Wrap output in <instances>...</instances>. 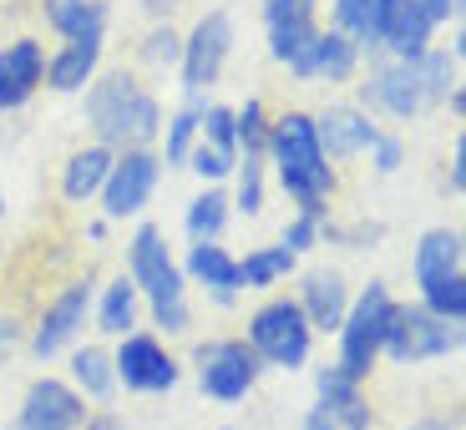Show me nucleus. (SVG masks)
<instances>
[{
  "mask_svg": "<svg viewBox=\"0 0 466 430\" xmlns=\"http://www.w3.org/2000/svg\"><path fill=\"white\" fill-rule=\"evenodd\" d=\"M375 167H380V173H396L400 167V157H406V147H400V137H375Z\"/></svg>",
  "mask_w": 466,
  "mask_h": 430,
  "instance_id": "obj_38",
  "label": "nucleus"
},
{
  "mask_svg": "<svg viewBox=\"0 0 466 430\" xmlns=\"http://www.w3.org/2000/svg\"><path fill=\"white\" fill-rule=\"evenodd\" d=\"M142 56H147L152 66H173V61L183 56V35H177L173 25H157V31L142 41Z\"/></svg>",
  "mask_w": 466,
  "mask_h": 430,
  "instance_id": "obj_35",
  "label": "nucleus"
},
{
  "mask_svg": "<svg viewBox=\"0 0 466 430\" xmlns=\"http://www.w3.org/2000/svg\"><path fill=\"white\" fill-rule=\"evenodd\" d=\"M456 345H461V329L456 325L426 315L420 304H396L380 355H390L396 365H420V360H436V355H446V349H456Z\"/></svg>",
  "mask_w": 466,
  "mask_h": 430,
  "instance_id": "obj_7",
  "label": "nucleus"
},
{
  "mask_svg": "<svg viewBox=\"0 0 466 430\" xmlns=\"http://www.w3.org/2000/svg\"><path fill=\"white\" fill-rule=\"evenodd\" d=\"M264 25H268V51H274V61H284L294 76H309V56H315V41H319L309 0H268Z\"/></svg>",
  "mask_w": 466,
  "mask_h": 430,
  "instance_id": "obj_9",
  "label": "nucleus"
},
{
  "mask_svg": "<svg viewBox=\"0 0 466 430\" xmlns=\"http://www.w3.org/2000/svg\"><path fill=\"white\" fill-rule=\"evenodd\" d=\"M304 430H370V405L355 395H319V405L304 415Z\"/></svg>",
  "mask_w": 466,
  "mask_h": 430,
  "instance_id": "obj_24",
  "label": "nucleus"
},
{
  "mask_svg": "<svg viewBox=\"0 0 466 430\" xmlns=\"http://www.w3.org/2000/svg\"><path fill=\"white\" fill-rule=\"evenodd\" d=\"M71 375H76V385H82L92 400H106V395H112V385H116L112 355H106V349H96V345H86V349H76V355H71Z\"/></svg>",
  "mask_w": 466,
  "mask_h": 430,
  "instance_id": "obj_27",
  "label": "nucleus"
},
{
  "mask_svg": "<svg viewBox=\"0 0 466 430\" xmlns=\"http://www.w3.org/2000/svg\"><path fill=\"white\" fill-rule=\"evenodd\" d=\"M431 31L436 25L420 15L416 0H375V31L370 46L390 51L396 61H416L431 51Z\"/></svg>",
  "mask_w": 466,
  "mask_h": 430,
  "instance_id": "obj_11",
  "label": "nucleus"
},
{
  "mask_svg": "<svg viewBox=\"0 0 466 430\" xmlns=\"http://www.w3.org/2000/svg\"><path fill=\"white\" fill-rule=\"evenodd\" d=\"M96 325H102V335H127V329L137 325V289H132V279H112L102 289Z\"/></svg>",
  "mask_w": 466,
  "mask_h": 430,
  "instance_id": "obj_26",
  "label": "nucleus"
},
{
  "mask_svg": "<svg viewBox=\"0 0 466 430\" xmlns=\"http://www.w3.org/2000/svg\"><path fill=\"white\" fill-rule=\"evenodd\" d=\"M223 223H228V198H223L218 187H208L203 198L187 203V233H193V244H218Z\"/></svg>",
  "mask_w": 466,
  "mask_h": 430,
  "instance_id": "obj_29",
  "label": "nucleus"
},
{
  "mask_svg": "<svg viewBox=\"0 0 466 430\" xmlns=\"http://www.w3.org/2000/svg\"><path fill=\"white\" fill-rule=\"evenodd\" d=\"M198 147L218 152V157H228V163H238V137H233V112L228 106H208V112L198 116Z\"/></svg>",
  "mask_w": 466,
  "mask_h": 430,
  "instance_id": "obj_30",
  "label": "nucleus"
},
{
  "mask_svg": "<svg viewBox=\"0 0 466 430\" xmlns=\"http://www.w3.org/2000/svg\"><path fill=\"white\" fill-rule=\"evenodd\" d=\"M96 61H102V41H66L46 61V86L51 92H82V86H92Z\"/></svg>",
  "mask_w": 466,
  "mask_h": 430,
  "instance_id": "obj_21",
  "label": "nucleus"
},
{
  "mask_svg": "<svg viewBox=\"0 0 466 430\" xmlns=\"http://www.w3.org/2000/svg\"><path fill=\"white\" fill-rule=\"evenodd\" d=\"M116 385H127L137 395H157V390H173L177 385V365L152 335H122V349H116Z\"/></svg>",
  "mask_w": 466,
  "mask_h": 430,
  "instance_id": "obj_12",
  "label": "nucleus"
},
{
  "mask_svg": "<svg viewBox=\"0 0 466 430\" xmlns=\"http://www.w3.org/2000/svg\"><path fill=\"white\" fill-rule=\"evenodd\" d=\"M410 430H451V425H446V420H416Z\"/></svg>",
  "mask_w": 466,
  "mask_h": 430,
  "instance_id": "obj_42",
  "label": "nucleus"
},
{
  "mask_svg": "<svg viewBox=\"0 0 466 430\" xmlns=\"http://www.w3.org/2000/svg\"><path fill=\"white\" fill-rule=\"evenodd\" d=\"M264 152L274 157L284 193H289V198L299 203V213H309V218H325V198L335 193V173H329V157L319 152L315 116L284 112L279 122L268 127Z\"/></svg>",
  "mask_w": 466,
  "mask_h": 430,
  "instance_id": "obj_1",
  "label": "nucleus"
},
{
  "mask_svg": "<svg viewBox=\"0 0 466 430\" xmlns=\"http://www.w3.org/2000/svg\"><path fill=\"white\" fill-rule=\"evenodd\" d=\"M335 31L355 46H370L375 31V0H335Z\"/></svg>",
  "mask_w": 466,
  "mask_h": 430,
  "instance_id": "obj_31",
  "label": "nucleus"
},
{
  "mask_svg": "<svg viewBox=\"0 0 466 430\" xmlns=\"http://www.w3.org/2000/svg\"><path fill=\"white\" fill-rule=\"evenodd\" d=\"M142 11H147V15H167V11H173V0H142Z\"/></svg>",
  "mask_w": 466,
  "mask_h": 430,
  "instance_id": "obj_41",
  "label": "nucleus"
},
{
  "mask_svg": "<svg viewBox=\"0 0 466 430\" xmlns=\"http://www.w3.org/2000/svg\"><path fill=\"white\" fill-rule=\"evenodd\" d=\"M228 51H233V21L223 11H208L198 25H193V35L183 41V56H177V61H183L187 92H203V86L218 82Z\"/></svg>",
  "mask_w": 466,
  "mask_h": 430,
  "instance_id": "obj_13",
  "label": "nucleus"
},
{
  "mask_svg": "<svg viewBox=\"0 0 466 430\" xmlns=\"http://www.w3.org/2000/svg\"><path fill=\"white\" fill-rule=\"evenodd\" d=\"M315 238H319V218H309V213H299V218H294L289 228H284V248H289L294 258H299L304 248L315 244Z\"/></svg>",
  "mask_w": 466,
  "mask_h": 430,
  "instance_id": "obj_36",
  "label": "nucleus"
},
{
  "mask_svg": "<svg viewBox=\"0 0 466 430\" xmlns=\"http://www.w3.org/2000/svg\"><path fill=\"white\" fill-rule=\"evenodd\" d=\"M157 173H163V163H157L147 147L112 157V173H106V183H102V208H106V218H132V213L147 208L152 187H157Z\"/></svg>",
  "mask_w": 466,
  "mask_h": 430,
  "instance_id": "obj_10",
  "label": "nucleus"
},
{
  "mask_svg": "<svg viewBox=\"0 0 466 430\" xmlns=\"http://www.w3.org/2000/svg\"><path fill=\"white\" fill-rule=\"evenodd\" d=\"M86 420L82 395L61 380H35L21 405V430H76Z\"/></svg>",
  "mask_w": 466,
  "mask_h": 430,
  "instance_id": "obj_16",
  "label": "nucleus"
},
{
  "mask_svg": "<svg viewBox=\"0 0 466 430\" xmlns=\"http://www.w3.org/2000/svg\"><path fill=\"white\" fill-rule=\"evenodd\" d=\"M416 289L420 309L446 325L466 319V279H461V233L431 228L416 244Z\"/></svg>",
  "mask_w": 466,
  "mask_h": 430,
  "instance_id": "obj_4",
  "label": "nucleus"
},
{
  "mask_svg": "<svg viewBox=\"0 0 466 430\" xmlns=\"http://www.w3.org/2000/svg\"><path fill=\"white\" fill-rule=\"evenodd\" d=\"M416 66H420V86H426V102H441V96H451V56H441V51H426V56H420Z\"/></svg>",
  "mask_w": 466,
  "mask_h": 430,
  "instance_id": "obj_33",
  "label": "nucleus"
},
{
  "mask_svg": "<svg viewBox=\"0 0 466 430\" xmlns=\"http://www.w3.org/2000/svg\"><path fill=\"white\" fill-rule=\"evenodd\" d=\"M41 82H46V51L35 41H11L0 51V116L21 112Z\"/></svg>",
  "mask_w": 466,
  "mask_h": 430,
  "instance_id": "obj_17",
  "label": "nucleus"
},
{
  "mask_svg": "<svg viewBox=\"0 0 466 430\" xmlns=\"http://www.w3.org/2000/svg\"><path fill=\"white\" fill-rule=\"evenodd\" d=\"M127 279L137 294H147L152 299V319L167 329V335H177V329H187V299H183V268L173 264V254H167L163 233L152 228V223H142L137 233H132V248H127Z\"/></svg>",
  "mask_w": 466,
  "mask_h": 430,
  "instance_id": "obj_3",
  "label": "nucleus"
},
{
  "mask_svg": "<svg viewBox=\"0 0 466 430\" xmlns=\"http://www.w3.org/2000/svg\"><path fill=\"white\" fill-rule=\"evenodd\" d=\"M355 390H360V380H355V375H345L339 365L319 370V395H355Z\"/></svg>",
  "mask_w": 466,
  "mask_h": 430,
  "instance_id": "obj_37",
  "label": "nucleus"
},
{
  "mask_svg": "<svg viewBox=\"0 0 466 430\" xmlns=\"http://www.w3.org/2000/svg\"><path fill=\"white\" fill-rule=\"evenodd\" d=\"M294 268V254L289 248H254L248 258H238V284H248V289H268V284H279L284 274Z\"/></svg>",
  "mask_w": 466,
  "mask_h": 430,
  "instance_id": "obj_28",
  "label": "nucleus"
},
{
  "mask_svg": "<svg viewBox=\"0 0 466 430\" xmlns=\"http://www.w3.org/2000/svg\"><path fill=\"white\" fill-rule=\"evenodd\" d=\"M248 349L258 355V365H279V370H299L309 360V345H315V329L309 319L299 315V304L294 299H274L264 304L254 319H248Z\"/></svg>",
  "mask_w": 466,
  "mask_h": 430,
  "instance_id": "obj_6",
  "label": "nucleus"
},
{
  "mask_svg": "<svg viewBox=\"0 0 466 430\" xmlns=\"http://www.w3.org/2000/svg\"><path fill=\"white\" fill-rule=\"evenodd\" d=\"M198 116L193 106H183V112L167 122V163H187V152H193V142H198Z\"/></svg>",
  "mask_w": 466,
  "mask_h": 430,
  "instance_id": "obj_32",
  "label": "nucleus"
},
{
  "mask_svg": "<svg viewBox=\"0 0 466 430\" xmlns=\"http://www.w3.org/2000/svg\"><path fill=\"white\" fill-rule=\"evenodd\" d=\"M86 309H92V284H86V279L71 284V289H61L56 299L46 304V315H41V329H35L31 349L41 355V360L61 355V349L86 329Z\"/></svg>",
  "mask_w": 466,
  "mask_h": 430,
  "instance_id": "obj_15",
  "label": "nucleus"
},
{
  "mask_svg": "<svg viewBox=\"0 0 466 430\" xmlns=\"http://www.w3.org/2000/svg\"><path fill=\"white\" fill-rule=\"evenodd\" d=\"M451 187H466V137H456V157H451Z\"/></svg>",
  "mask_w": 466,
  "mask_h": 430,
  "instance_id": "obj_39",
  "label": "nucleus"
},
{
  "mask_svg": "<svg viewBox=\"0 0 466 430\" xmlns=\"http://www.w3.org/2000/svg\"><path fill=\"white\" fill-rule=\"evenodd\" d=\"M0 213H5V198H0Z\"/></svg>",
  "mask_w": 466,
  "mask_h": 430,
  "instance_id": "obj_43",
  "label": "nucleus"
},
{
  "mask_svg": "<svg viewBox=\"0 0 466 430\" xmlns=\"http://www.w3.org/2000/svg\"><path fill=\"white\" fill-rule=\"evenodd\" d=\"M390 309H396V299L385 294V284H370L345 309V325H339V370L345 375L365 380L375 370V360L385 349V329H390Z\"/></svg>",
  "mask_w": 466,
  "mask_h": 430,
  "instance_id": "obj_5",
  "label": "nucleus"
},
{
  "mask_svg": "<svg viewBox=\"0 0 466 430\" xmlns=\"http://www.w3.org/2000/svg\"><path fill=\"white\" fill-rule=\"evenodd\" d=\"M187 279H198L203 289H213L218 304H233V289H238V258L218 244H193L187 248V264H183Z\"/></svg>",
  "mask_w": 466,
  "mask_h": 430,
  "instance_id": "obj_20",
  "label": "nucleus"
},
{
  "mask_svg": "<svg viewBox=\"0 0 466 430\" xmlns=\"http://www.w3.org/2000/svg\"><path fill=\"white\" fill-rule=\"evenodd\" d=\"M355 61H360V46H355V41H345L339 31H319L315 56H309V76L345 82V76H355Z\"/></svg>",
  "mask_w": 466,
  "mask_h": 430,
  "instance_id": "obj_25",
  "label": "nucleus"
},
{
  "mask_svg": "<svg viewBox=\"0 0 466 430\" xmlns=\"http://www.w3.org/2000/svg\"><path fill=\"white\" fill-rule=\"evenodd\" d=\"M238 208H264V157H238Z\"/></svg>",
  "mask_w": 466,
  "mask_h": 430,
  "instance_id": "obj_34",
  "label": "nucleus"
},
{
  "mask_svg": "<svg viewBox=\"0 0 466 430\" xmlns=\"http://www.w3.org/2000/svg\"><path fill=\"white\" fill-rule=\"evenodd\" d=\"M86 122L92 132L102 137V147H122V152H137L157 137L163 127V106L152 102L127 71H106L86 86Z\"/></svg>",
  "mask_w": 466,
  "mask_h": 430,
  "instance_id": "obj_2",
  "label": "nucleus"
},
{
  "mask_svg": "<svg viewBox=\"0 0 466 430\" xmlns=\"http://www.w3.org/2000/svg\"><path fill=\"white\" fill-rule=\"evenodd\" d=\"M15 339H21V329H15V319H0V365H5V355L15 349Z\"/></svg>",
  "mask_w": 466,
  "mask_h": 430,
  "instance_id": "obj_40",
  "label": "nucleus"
},
{
  "mask_svg": "<svg viewBox=\"0 0 466 430\" xmlns=\"http://www.w3.org/2000/svg\"><path fill=\"white\" fill-rule=\"evenodd\" d=\"M416 61H390V66L370 71V82L360 86V96L375 106V112H385V116H400V122L416 116L420 106H426V86H420V66H416Z\"/></svg>",
  "mask_w": 466,
  "mask_h": 430,
  "instance_id": "obj_14",
  "label": "nucleus"
},
{
  "mask_svg": "<svg viewBox=\"0 0 466 430\" xmlns=\"http://www.w3.org/2000/svg\"><path fill=\"white\" fill-rule=\"evenodd\" d=\"M315 137L325 157H355V152L375 147L380 127H370V116L355 112V106H329V112L315 116Z\"/></svg>",
  "mask_w": 466,
  "mask_h": 430,
  "instance_id": "obj_18",
  "label": "nucleus"
},
{
  "mask_svg": "<svg viewBox=\"0 0 466 430\" xmlns=\"http://www.w3.org/2000/svg\"><path fill=\"white\" fill-rule=\"evenodd\" d=\"M258 380V355L244 345V339H213V345H198V385L203 395L213 400H244Z\"/></svg>",
  "mask_w": 466,
  "mask_h": 430,
  "instance_id": "obj_8",
  "label": "nucleus"
},
{
  "mask_svg": "<svg viewBox=\"0 0 466 430\" xmlns=\"http://www.w3.org/2000/svg\"><path fill=\"white\" fill-rule=\"evenodd\" d=\"M46 25L66 41H102L106 5L102 0H46Z\"/></svg>",
  "mask_w": 466,
  "mask_h": 430,
  "instance_id": "obj_22",
  "label": "nucleus"
},
{
  "mask_svg": "<svg viewBox=\"0 0 466 430\" xmlns=\"http://www.w3.org/2000/svg\"><path fill=\"white\" fill-rule=\"evenodd\" d=\"M309 5H315V0H309Z\"/></svg>",
  "mask_w": 466,
  "mask_h": 430,
  "instance_id": "obj_44",
  "label": "nucleus"
},
{
  "mask_svg": "<svg viewBox=\"0 0 466 430\" xmlns=\"http://www.w3.org/2000/svg\"><path fill=\"white\" fill-rule=\"evenodd\" d=\"M106 173H112V152L96 142V147H82V152H71V163L66 173H61V193H66L71 203H86L102 193Z\"/></svg>",
  "mask_w": 466,
  "mask_h": 430,
  "instance_id": "obj_23",
  "label": "nucleus"
},
{
  "mask_svg": "<svg viewBox=\"0 0 466 430\" xmlns=\"http://www.w3.org/2000/svg\"><path fill=\"white\" fill-rule=\"evenodd\" d=\"M299 315L309 319V329H339L345 325V309H350V289H345V279H339L335 268H315L309 279H304V289H299Z\"/></svg>",
  "mask_w": 466,
  "mask_h": 430,
  "instance_id": "obj_19",
  "label": "nucleus"
}]
</instances>
